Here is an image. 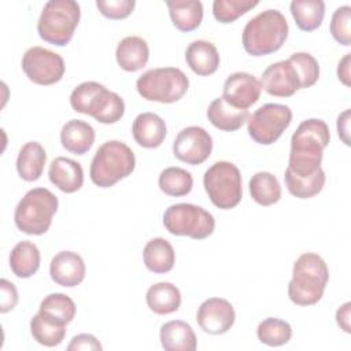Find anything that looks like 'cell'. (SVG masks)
<instances>
[{
	"label": "cell",
	"instance_id": "6",
	"mask_svg": "<svg viewBox=\"0 0 351 351\" xmlns=\"http://www.w3.org/2000/svg\"><path fill=\"white\" fill-rule=\"evenodd\" d=\"M58 197L47 188H33L19 200L14 221L16 228L30 236L47 233L58 211Z\"/></svg>",
	"mask_w": 351,
	"mask_h": 351
},
{
	"label": "cell",
	"instance_id": "2",
	"mask_svg": "<svg viewBox=\"0 0 351 351\" xmlns=\"http://www.w3.org/2000/svg\"><path fill=\"white\" fill-rule=\"evenodd\" d=\"M328 281L326 262L318 254L304 252L293 263L288 296L298 306L315 304L322 299Z\"/></svg>",
	"mask_w": 351,
	"mask_h": 351
},
{
	"label": "cell",
	"instance_id": "10",
	"mask_svg": "<svg viewBox=\"0 0 351 351\" xmlns=\"http://www.w3.org/2000/svg\"><path fill=\"white\" fill-rule=\"evenodd\" d=\"M166 230L174 236H188L203 240L213 234L215 219L211 213L191 203H176L166 208L163 214Z\"/></svg>",
	"mask_w": 351,
	"mask_h": 351
},
{
	"label": "cell",
	"instance_id": "12",
	"mask_svg": "<svg viewBox=\"0 0 351 351\" xmlns=\"http://www.w3.org/2000/svg\"><path fill=\"white\" fill-rule=\"evenodd\" d=\"M21 66L26 77L37 85L59 82L66 69L64 60L59 53L43 47L29 48L22 58Z\"/></svg>",
	"mask_w": 351,
	"mask_h": 351
},
{
	"label": "cell",
	"instance_id": "36",
	"mask_svg": "<svg viewBox=\"0 0 351 351\" xmlns=\"http://www.w3.org/2000/svg\"><path fill=\"white\" fill-rule=\"evenodd\" d=\"M256 336L261 343L269 347H280L287 344L292 337L291 325L280 318H265L256 328Z\"/></svg>",
	"mask_w": 351,
	"mask_h": 351
},
{
	"label": "cell",
	"instance_id": "21",
	"mask_svg": "<svg viewBox=\"0 0 351 351\" xmlns=\"http://www.w3.org/2000/svg\"><path fill=\"white\" fill-rule=\"evenodd\" d=\"M95 137L92 125L82 119H70L60 130L62 147L74 155L86 154L92 148Z\"/></svg>",
	"mask_w": 351,
	"mask_h": 351
},
{
	"label": "cell",
	"instance_id": "11",
	"mask_svg": "<svg viewBox=\"0 0 351 351\" xmlns=\"http://www.w3.org/2000/svg\"><path fill=\"white\" fill-rule=\"evenodd\" d=\"M292 122V110L285 104L266 103L247 119L250 137L262 145L276 143Z\"/></svg>",
	"mask_w": 351,
	"mask_h": 351
},
{
	"label": "cell",
	"instance_id": "24",
	"mask_svg": "<svg viewBox=\"0 0 351 351\" xmlns=\"http://www.w3.org/2000/svg\"><path fill=\"white\" fill-rule=\"evenodd\" d=\"M248 117V110L232 107L222 96L214 99L207 108V118L211 125L223 132L239 130L247 122Z\"/></svg>",
	"mask_w": 351,
	"mask_h": 351
},
{
	"label": "cell",
	"instance_id": "18",
	"mask_svg": "<svg viewBox=\"0 0 351 351\" xmlns=\"http://www.w3.org/2000/svg\"><path fill=\"white\" fill-rule=\"evenodd\" d=\"M48 177L49 181L64 193L77 192L84 184L82 166L78 162L64 156H58L51 162Z\"/></svg>",
	"mask_w": 351,
	"mask_h": 351
},
{
	"label": "cell",
	"instance_id": "5",
	"mask_svg": "<svg viewBox=\"0 0 351 351\" xmlns=\"http://www.w3.org/2000/svg\"><path fill=\"white\" fill-rule=\"evenodd\" d=\"M136 167L134 152L129 145L118 140L103 143L92 162L89 176L99 188H110L118 181L126 178Z\"/></svg>",
	"mask_w": 351,
	"mask_h": 351
},
{
	"label": "cell",
	"instance_id": "4",
	"mask_svg": "<svg viewBox=\"0 0 351 351\" xmlns=\"http://www.w3.org/2000/svg\"><path fill=\"white\" fill-rule=\"evenodd\" d=\"M70 104L75 112L90 115L104 125L118 122L125 114L123 99L95 81L75 86L70 95Z\"/></svg>",
	"mask_w": 351,
	"mask_h": 351
},
{
	"label": "cell",
	"instance_id": "41",
	"mask_svg": "<svg viewBox=\"0 0 351 351\" xmlns=\"http://www.w3.org/2000/svg\"><path fill=\"white\" fill-rule=\"evenodd\" d=\"M0 287H1V307L0 311L8 313L11 311L16 303H18V291L12 282H10L5 278L0 280Z\"/></svg>",
	"mask_w": 351,
	"mask_h": 351
},
{
	"label": "cell",
	"instance_id": "32",
	"mask_svg": "<svg viewBox=\"0 0 351 351\" xmlns=\"http://www.w3.org/2000/svg\"><path fill=\"white\" fill-rule=\"evenodd\" d=\"M325 180L326 177L322 167L308 177H298L288 167L284 173V181L288 192L299 199H310L318 195L325 185Z\"/></svg>",
	"mask_w": 351,
	"mask_h": 351
},
{
	"label": "cell",
	"instance_id": "38",
	"mask_svg": "<svg viewBox=\"0 0 351 351\" xmlns=\"http://www.w3.org/2000/svg\"><path fill=\"white\" fill-rule=\"evenodd\" d=\"M258 4L256 0H215L213 15L221 23H232Z\"/></svg>",
	"mask_w": 351,
	"mask_h": 351
},
{
	"label": "cell",
	"instance_id": "7",
	"mask_svg": "<svg viewBox=\"0 0 351 351\" xmlns=\"http://www.w3.org/2000/svg\"><path fill=\"white\" fill-rule=\"evenodd\" d=\"M81 18L80 4L74 0H51L45 3L37 22L38 36L56 47L70 43Z\"/></svg>",
	"mask_w": 351,
	"mask_h": 351
},
{
	"label": "cell",
	"instance_id": "30",
	"mask_svg": "<svg viewBox=\"0 0 351 351\" xmlns=\"http://www.w3.org/2000/svg\"><path fill=\"white\" fill-rule=\"evenodd\" d=\"M289 10L296 26L303 32L318 29L325 16V3L322 0H293Z\"/></svg>",
	"mask_w": 351,
	"mask_h": 351
},
{
	"label": "cell",
	"instance_id": "45",
	"mask_svg": "<svg viewBox=\"0 0 351 351\" xmlns=\"http://www.w3.org/2000/svg\"><path fill=\"white\" fill-rule=\"evenodd\" d=\"M350 310H351V303L347 302L344 303L341 307L337 308L336 311V322L337 325L346 332V333H350L351 329H350Z\"/></svg>",
	"mask_w": 351,
	"mask_h": 351
},
{
	"label": "cell",
	"instance_id": "33",
	"mask_svg": "<svg viewBox=\"0 0 351 351\" xmlns=\"http://www.w3.org/2000/svg\"><path fill=\"white\" fill-rule=\"evenodd\" d=\"M75 311L74 300L64 293H49L41 300L38 310L44 317L62 325L70 324L75 317Z\"/></svg>",
	"mask_w": 351,
	"mask_h": 351
},
{
	"label": "cell",
	"instance_id": "15",
	"mask_svg": "<svg viewBox=\"0 0 351 351\" xmlns=\"http://www.w3.org/2000/svg\"><path fill=\"white\" fill-rule=\"evenodd\" d=\"M261 90V82L252 74L237 71L225 80L222 97L232 107L247 110L259 100Z\"/></svg>",
	"mask_w": 351,
	"mask_h": 351
},
{
	"label": "cell",
	"instance_id": "22",
	"mask_svg": "<svg viewBox=\"0 0 351 351\" xmlns=\"http://www.w3.org/2000/svg\"><path fill=\"white\" fill-rule=\"evenodd\" d=\"M115 58L122 70L129 73L138 71L149 59L148 44L138 36H128L119 41L115 51Z\"/></svg>",
	"mask_w": 351,
	"mask_h": 351
},
{
	"label": "cell",
	"instance_id": "3",
	"mask_svg": "<svg viewBox=\"0 0 351 351\" xmlns=\"http://www.w3.org/2000/svg\"><path fill=\"white\" fill-rule=\"evenodd\" d=\"M289 33L288 22L278 10H266L255 15L243 29V47L251 56L277 52Z\"/></svg>",
	"mask_w": 351,
	"mask_h": 351
},
{
	"label": "cell",
	"instance_id": "16",
	"mask_svg": "<svg viewBox=\"0 0 351 351\" xmlns=\"http://www.w3.org/2000/svg\"><path fill=\"white\" fill-rule=\"evenodd\" d=\"M261 86L271 96L289 97L300 89V82L295 69L287 59L271 63L266 67V70L262 73Z\"/></svg>",
	"mask_w": 351,
	"mask_h": 351
},
{
	"label": "cell",
	"instance_id": "40",
	"mask_svg": "<svg viewBox=\"0 0 351 351\" xmlns=\"http://www.w3.org/2000/svg\"><path fill=\"white\" fill-rule=\"evenodd\" d=\"M136 5L134 0H97L96 7L108 19L128 18Z\"/></svg>",
	"mask_w": 351,
	"mask_h": 351
},
{
	"label": "cell",
	"instance_id": "31",
	"mask_svg": "<svg viewBox=\"0 0 351 351\" xmlns=\"http://www.w3.org/2000/svg\"><path fill=\"white\" fill-rule=\"evenodd\" d=\"M252 200L261 206H271L281 197V185L274 174L269 171L255 173L248 184Z\"/></svg>",
	"mask_w": 351,
	"mask_h": 351
},
{
	"label": "cell",
	"instance_id": "8",
	"mask_svg": "<svg viewBox=\"0 0 351 351\" xmlns=\"http://www.w3.org/2000/svg\"><path fill=\"white\" fill-rule=\"evenodd\" d=\"M188 88V77L177 67L149 69L136 81V89L143 99L167 104L178 101Z\"/></svg>",
	"mask_w": 351,
	"mask_h": 351
},
{
	"label": "cell",
	"instance_id": "1",
	"mask_svg": "<svg viewBox=\"0 0 351 351\" xmlns=\"http://www.w3.org/2000/svg\"><path fill=\"white\" fill-rule=\"evenodd\" d=\"M330 140L325 121L310 118L303 121L291 137L288 169L298 177H308L321 169L324 149Z\"/></svg>",
	"mask_w": 351,
	"mask_h": 351
},
{
	"label": "cell",
	"instance_id": "23",
	"mask_svg": "<svg viewBox=\"0 0 351 351\" xmlns=\"http://www.w3.org/2000/svg\"><path fill=\"white\" fill-rule=\"evenodd\" d=\"M159 339L166 351H195L197 346L192 326L182 319H174L163 324L160 326Z\"/></svg>",
	"mask_w": 351,
	"mask_h": 351
},
{
	"label": "cell",
	"instance_id": "26",
	"mask_svg": "<svg viewBox=\"0 0 351 351\" xmlns=\"http://www.w3.org/2000/svg\"><path fill=\"white\" fill-rule=\"evenodd\" d=\"M47 162V154L44 147L37 141H29L19 149L16 158V170L22 180L25 181H37Z\"/></svg>",
	"mask_w": 351,
	"mask_h": 351
},
{
	"label": "cell",
	"instance_id": "29",
	"mask_svg": "<svg viewBox=\"0 0 351 351\" xmlns=\"http://www.w3.org/2000/svg\"><path fill=\"white\" fill-rule=\"evenodd\" d=\"M41 262L38 247L27 240L19 241L10 254L11 271L18 278H29L37 273Z\"/></svg>",
	"mask_w": 351,
	"mask_h": 351
},
{
	"label": "cell",
	"instance_id": "39",
	"mask_svg": "<svg viewBox=\"0 0 351 351\" xmlns=\"http://www.w3.org/2000/svg\"><path fill=\"white\" fill-rule=\"evenodd\" d=\"M350 23H351V7L341 5L336 8L330 19V33L333 38L344 47L351 45Z\"/></svg>",
	"mask_w": 351,
	"mask_h": 351
},
{
	"label": "cell",
	"instance_id": "13",
	"mask_svg": "<svg viewBox=\"0 0 351 351\" xmlns=\"http://www.w3.org/2000/svg\"><path fill=\"white\" fill-rule=\"evenodd\" d=\"M213 151V138L210 133L200 126L184 128L173 141L174 156L186 165H202L208 159Z\"/></svg>",
	"mask_w": 351,
	"mask_h": 351
},
{
	"label": "cell",
	"instance_id": "42",
	"mask_svg": "<svg viewBox=\"0 0 351 351\" xmlns=\"http://www.w3.org/2000/svg\"><path fill=\"white\" fill-rule=\"evenodd\" d=\"M100 341L90 333H81L71 339L70 344L67 346L69 351H78V350H101Z\"/></svg>",
	"mask_w": 351,
	"mask_h": 351
},
{
	"label": "cell",
	"instance_id": "17",
	"mask_svg": "<svg viewBox=\"0 0 351 351\" xmlns=\"http://www.w3.org/2000/svg\"><path fill=\"white\" fill-rule=\"evenodd\" d=\"M85 273L86 267L84 259L74 251H60L51 259V278L60 287H77L84 281Z\"/></svg>",
	"mask_w": 351,
	"mask_h": 351
},
{
	"label": "cell",
	"instance_id": "27",
	"mask_svg": "<svg viewBox=\"0 0 351 351\" xmlns=\"http://www.w3.org/2000/svg\"><path fill=\"white\" fill-rule=\"evenodd\" d=\"M145 302L149 310L155 314H171L181 306V292L171 282H156L148 288L145 293Z\"/></svg>",
	"mask_w": 351,
	"mask_h": 351
},
{
	"label": "cell",
	"instance_id": "19",
	"mask_svg": "<svg viewBox=\"0 0 351 351\" xmlns=\"http://www.w3.org/2000/svg\"><path fill=\"white\" fill-rule=\"evenodd\" d=\"M134 141L143 148H158L166 137V123L155 112L138 114L132 125Z\"/></svg>",
	"mask_w": 351,
	"mask_h": 351
},
{
	"label": "cell",
	"instance_id": "35",
	"mask_svg": "<svg viewBox=\"0 0 351 351\" xmlns=\"http://www.w3.org/2000/svg\"><path fill=\"white\" fill-rule=\"evenodd\" d=\"M159 188L163 193L174 197L188 195L193 188V178L189 171L182 167H166L158 178Z\"/></svg>",
	"mask_w": 351,
	"mask_h": 351
},
{
	"label": "cell",
	"instance_id": "43",
	"mask_svg": "<svg viewBox=\"0 0 351 351\" xmlns=\"http://www.w3.org/2000/svg\"><path fill=\"white\" fill-rule=\"evenodd\" d=\"M337 132L341 141L346 145H350V110L343 111L337 117Z\"/></svg>",
	"mask_w": 351,
	"mask_h": 351
},
{
	"label": "cell",
	"instance_id": "34",
	"mask_svg": "<svg viewBox=\"0 0 351 351\" xmlns=\"http://www.w3.org/2000/svg\"><path fill=\"white\" fill-rule=\"evenodd\" d=\"M30 333L33 339L45 347L59 346L66 336V325L58 324L41 313H37L30 319Z\"/></svg>",
	"mask_w": 351,
	"mask_h": 351
},
{
	"label": "cell",
	"instance_id": "9",
	"mask_svg": "<svg viewBox=\"0 0 351 351\" xmlns=\"http://www.w3.org/2000/svg\"><path fill=\"white\" fill-rule=\"evenodd\" d=\"M203 185L211 203L221 210L234 208L243 197L241 174L232 162L219 160L211 165L203 176Z\"/></svg>",
	"mask_w": 351,
	"mask_h": 351
},
{
	"label": "cell",
	"instance_id": "25",
	"mask_svg": "<svg viewBox=\"0 0 351 351\" xmlns=\"http://www.w3.org/2000/svg\"><path fill=\"white\" fill-rule=\"evenodd\" d=\"M173 25L180 32H193L203 21V4L199 0H167Z\"/></svg>",
	"mask_w": 351,
	"mask_h": 351
},
{
	"label": "cell",
	"instance_id": "44",
	"mask_svg": "<svg viewBox=\"0 0 351 351\" xmlns=\"http://www.w3.org/2000/svg\"><path fill=\"white\" fill-rule=\"evenodd\" d=\"M350 67H351V53H346L344 58L337 64V77L339 81H341L346 86L351 85V77H350Z\"/></svg>",
	"mask_w": 351,
	"mask_h": 351
},
{
	"label": "cell",
	"instance_id": "20",
	"mask_svg": "<svg viewBox=\"0 0 351 351\" xmlns=\"http://www.w3.org/2000/svg\"><path fill=\"white\" fill-rule=\"evenodd\" d=\"M185 60L195 74L206 77L218 70L221 59L217 47L213 43L206 40H195L186 47Z\"/></svg>",
	"mask_w": 351,
	"mask_h": 351
},
{
	"label": "cell",
	"instance_id": "37",
	"mask_svg": "<svg viewBox=\"0 0 351 351\" xmlns=\"http://www.w3.org/2000/svg\"><path fill=\"white\" fill-rule=\"evenodd\" d=\"M288 60L291 62L292 67L300 82V89H306L313 86L319 78V64L317 59L308 52H295L292 53Z\"/></svg>",
	"mask_w": 351,
	"mask_h": 351
},
{
	"label": "cell",
	"instance_id": "28",
	"mask_svg": "<svg viewBox=\"0 0 351 351\" xmlns=\"http://www.w3.org/2000/svg\"><path fill=\"white\" fill-rule=\"evenodd\" d=\"M143 258L145 267L155 274L170 271L176 263L174 248L163 237L151 239L144 247Z\"/></svg>",
	"mask_w": 351,
	"mask_h": 351
},
{
	"label": "cell",
	"instance_id": "14",
	"mask_svg": "<svg viewBox=\"0 0 351 351\" xmlns=\"http://www.w3.org/2000/svg\"><path fill=\"white\" fill-rule=\"evenodd\" d=\"M236 313L232 303L223 298H208L197 308L196 321L208 335H223L234 324Z\"/></svg>",
	"mask_w": 351,
	"mask_h": 351
}]
</instances>
